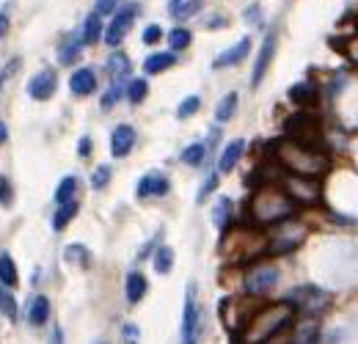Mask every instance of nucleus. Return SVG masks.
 Segmentation results:
<instances>
[{"mask_svg":"<svg viewBox=\"0 0 358 344\" xmlns=\"http://www.w3.org/2000/svg\"><path fill=\"white\" fill-rule=\"evenodd\" d=\"M245 19H251V22H257V19H259V8L254 6L251 11H245Z\"/></svg>","mask_w":358,"mask_h":344,"instance_id":"50","label":"nucleus"},{"mask_svg":"<svg viewBox=\"0 0 358 344\" xmlns=\"http://www.w3.org/2000/svg\"><path fill=\"white\" fill-rule=\"evenodd\" d=\"M289 99H292L295 105H309V102L317 99V91H314V85H309V83H298V85L289 88Z\"/></svg>","mask_w":358,"mask_h":344,"instance_id":"26","label":"nucleus"},{"mask_svg":"<svg viewBox=\"0 0 358 344\" xmlns=\"http://www.w3.org/2000/svg\"><path fill=\"white\" fill-rule=\"evenodd\" d=\"M204 157H207V146L204 143H190L188 149H182V163L185 165H202L204 163Z\"/></svg>","mask_w":358,"mask_h":344,"instance_id":"30","label":"nucleus"},{"mask_svg":"<svg viewBox=\"0 0 358 344\" xmlns=\"http://www.w3.org/2000/svg\"><path fill=\"white\" fill-rule=\"evenodd\" d=\"M306 226L303 223H295V220H279V223H273L270 226V237H268V251L270 254H289V251H295L303 240H306Z\"/></svg>","mask_w":358,"mask_h":344,"instance_id":"5","label":"nucleus"},{"mask_svg":"<svg viewBox=\"0 0 358 344\" xmlns=\"http://www.w3.org/2000/svg\"><path fill=\"white\" fill-rule=\"evenodd\" d=\"M286 130L292 133V140L306 143V146H317L323 149V133H320V122L311 113H295L286 122Z\"/></svg>","mask_w":358,"mask_h":344,"instance_id":"9","label":"nucleus"},{"mask_svg":"<svg viewBox=\"0 0 358 344\" xmlns=\"http://www.w3.org/2000/svg\"><path fill=\"white\" fill-rule=\"evenodd\" d=\"M111 182V165H97L94 174H91V188L94 190H105Z\"/></svg>","mask_w":358,"mask_h":344,"instance_id":"36","label":"nucleus"},{"mask_svg":"<svg viewBox=\"0 0 358 344\" xmlns=\"http://www.w3.org/2000/svg\"><path fill=\"white\" fill-rule=\"evenodd\" d=\"M273 53H276V31H270V33L265 36V42H262V50H259L257 64H254V77H251V85H259V83L265 80L268 67H270V61H273Z\"/></svg>","mask_w":358,"mask_h":344,"instance_id":"13","label":"nucleus"},{"mask_svg":"<svg viewBox=\"0 0 358 344\" xmlns=\"http://www.w3.org/2000/svg\"><path fill=\"white\" fill-rule=\"evenodd\" d=\"M14 204V188L8 182V177L0 174V206H11Z\"/></svg>","mask_w":358,"mask_h":344,"instance_id":"40","label":"nucleus"},{"mask_svg":"<svg viewBox=\"0 0 358 344\" xmlns=\"http://www.w3.org/2000/svg\"><path fill=\"white\" fill-rule=\"evenodd\" d=\"M136 14H138V6H127V8L116 11L113 22L105 28V42H108V47H119V44L124 42V36L130 33V25H133Z\"/></svg>","mask_w":358,"mask_h":344,"instance_id":"10","label":"nucleus"},{"mask_svg":"<svg viewBox=\"0 0 358 344\" xmlns=\"http://www.w3.org/2000/svg\"><path fill=\"white\" fill-rule=\"evenodd\" d=\"M136 146V130L130 124H119L111 136V154L113 157H127Z\"/></svg>","mask_w":358,"mask_h":344,"instance_id":"14","label":"nucleus"},{"mask_svg":"<svg viewBox=\"0 0 358 344\" xmlns=\"http://www.w3.org/2000/svg\"><path fill=\"white\" fill-rule=\"evenodd\" d=\"M199 8H202V0H190V3H185V6H182L177 14H174V17H182V19H188V17H190V14H196Z\"/></svg>","mask_w":358,"mask_h":344,"instance_id":"45","label":"nucleus"},{"mask_svg":"<svg viewBox=\"0 0 358 344\" xmlns=\"http://www.w3.org/2000/svg\"><path fill=\"white\" fill-rule=\"evenodd\" d=\"M124 292H127V300H130V303H141L143 297H146V292H149V281H146V275L138 273V270H133V273L127 275Z\"/></svg>","mask_w":358,"mask_h":344,"instance_id":"20","label":"nucleus"},{"mask_svg":"<svg viewBox=\"0 0 358 344\" xmlns=\"http://www.w3.org/2000/svg\"><path fill=\"white\" fill-rule=\"evenodd\" d=\"M282 190L289 196L295 206H317L323 202V185L314 177H300V174H282Z\"/></svg>","mask_w":358,"mask_h":344,"instance_id":"4","label":"nucleus"},{"mask_svg":"<svg viewBox=\"0 0 358 344\" xmlns=\"http://www.w3.org/2000/svg\"><path fill=\"white\" fill-rule=\"evenodd\" d=\"M168 42H171V50H174V53L185 50V47L190 44V31H188V28H177V31L171 33V39H168Z\"/></svg>","mask_w":358,"mask_h":344,"instance_id":"37","label":"nucleus"},{"mask_svg":"<svg viewBox=\"0 0 358 344\" xmlns=\"http://www.w3.org/2000/svg\"><path fill=\"white\" fill-rule=\"evenodd\" d=\"M0 311H3L11 322H14V320H17V314H19V311H17L14 292H8V286H3V284H0Z\"/></svg>","mask_w":358,"mask_h":344,"instance_id":"33","label":"nucleus"},{"mask_svg":"<svg viewBox=\"0 0 358 344\" xmlns=\"http://www.w3.org/2000/svg\"><path fill=\"white\" fill-rule=\"evenodd\" d=\"M6 138H8V127H6V124H3V122H0V146H3V143H6Z\"/></svg>","mask_w":358,"mask_h":344,"instance_id":"51","label":"nucleus"},{"mask_svg":"<svg viewBox=\"0 0 358 344\" xmlns=\"http://www.w3.org/2000/svg\"><path fill=\"white\" fill-rule=\"evenodd\" d=\"M199 108H202V99H199V97H188V99H182V102H179L177 116H179V119H190Z\"/></svg>","mask_w":358,"mask_h":344,"instance_id":"38","label":"nucleus"},{"mask_svg":"<svg viewBox=\"0 0 358 344\" xmlns=\"http://www.w3.org/2000/svg\"><path fill=\"white\" fill-rule=\"evenodd\" d=\"M146 91H149V83L138 77V80H133L130 83V88H127V99L133 102V105H141L143 99H146Z\"/></svg>","mask_w":358,"mask_h":344,"instance_id":"35","label":"nucleus"},{"mask_svg":"<svg viewBox=\"0 0 358 344\" xmlns=\"http://www.w3.org/2000/svg\"><path fill=\"white\" fill-rule=\"evenodd\" d=\"M119 99H122V85H119V83H113V85L108 88V94H105L102 105H105V108H111V105H113V102H119Z\"/></svg>","mask_w":358,"mask_h":344,"instance_id":"44","label":"nucleus"},{"mask_svg":"<svg viewBox=\"0 0 358 344\" xmlns=\"http://www.w3.org/2000/svg\"><path fill=\"white\" fill-rule=\"evenodd\" d=\"M64 259H67L70 265L88 268V248H86V245H80V243H74V245H67V251H64Z\"/></svg>","mask_w":358,"mask_h":344,"instance_id":"32","label":"nucleus"},{"mask_svg":"<svg viewBox=\"0 0 358 344\" xmlns=\"http://www.w3.org/2000/svg\"><path fill=\"white\" fill-rule=\"evenodd\" d=\"M108 69H111V77H113L116 83H122V80L130 74V58H127L122 50H116V53L108 58Z\"/></svg>","mask_w":358,"mask_h":344,"instance_id":"24","label":"nucleus"},{"mask_svg":"<svg viewBox=\"0 0 358 344\" xmlns=\"http://www.w3.org/2000/svg\"><path fill=\"white\" fill-rule=\"evenodd\" d=\"M80 47H83V39H70L67 44H61V53H58V61L61 64H74L80 58Z\"/></svg>","mask_w":358,"mask_h":344,"instance_id":"34","label":"nucleus"},{"mask_svg":"<svg viewBox=\"0 0 358 344\" xmlns=\"http://www.w3.org/2000/svg\"><path fill=\"white\" fill-rule=\"evenodd\" d=\"M279 278H282V273H279L276 265L259 262V265L248 268V273H245V292L254 295V297H259V295L270 292V289L279 284Z\"/></svg>","mask_w":358,"mask_h":344,"instance_id":"8","label":"nucleus"},{"mask_svg":"<svg viewBox=\"0 0 358 344\" xmlns=\"http://www.w3.org/2000/svg\"><path fill=\"white\" fill-rule=\"evenodd\" d=\"M234 113H237V94L231 91V94H226V97L218 102V108H215V119H218V122H229Z\"/></svg>","mask_w":358,"mask_h":344,"instance_id":"27","label":"nucleus"},{"mask_svg":"<svg viewBox=\"0 0 358 344\" xmlns=\"http://www.w3.org/2000/svg\"><path fill=\"white\" fill-rule=\"evenodd\" d=\"M47 344H64V331H61L58 325L53 328V336H50V342H47Z\"/></svg>","mask_w":358,"mask_h":344,"instance_id":"48","label":"nucleus"},{"mask_svg":"<svg viewBox=\"0 0 358 344\" xmlns=\"http://www.w3.org/2000/svg\"><path fill=\"white\" fill-rule=\"evenodd\" d=\"M248 53H251V39H240L234 47H229L226 53H220L218 58L213 61L215 69H223V67H234V64H240V61H245L248 58Z\"/></svg>","mask_w":358,"mask_h":344,"instance_id":"15","label":"nucleus"},{"mask_svg":"<svg viewBox=\"0 0 358 344\" xmlns=\"http://www.w3.org/2000/svg\"><path fill=\"white\" fill-rule=\"evenodd\" d=\"M74 193H77V177H64L56 188V204H64V202L74 199Z\"/></svg>","mask_w":358,"mask_h":344,"instance_id":"31","label":"nucleus"},{"mask_svg":"<svg viewBox=\"0 0 358 344\" xmlns=\"http://www.w3.org/2000/svg\"><path fill=\"white\" fill-rule=\"evenodd\" d=\"M229 218H231V202L229 199H218V204L213 209V220L218 226V231H226L229 229Z\"/></svg>","mask_w":358,"mask_h":344,"instance_id":"29","label":"nucleus"},{"mask_svg":"<svg viewBox=\"0 0 358 344\" xmlns=\"http://www.w3.org/2000/svg\"><path fill=\"white\" fill-rule=\"evenodd\" d=\"M317 342H320V325H317L314 317H306V320L298 322L289 344H317Z\"/></svg>","mask_w":358,"mask_h":344,"instance_id":"18","label":"nucleus"},{"mask_svg":"<svg viewBox=\"0 0 358 344\" xmlns=\"http://www.w3.org/2000/svg\"><path fill=\"white\" fill-rule=\"evenodd\" d=\"M116 11V0H97V14H111Z\"/></svg>","mask_w":358,"mask_h":344,"instance_id":"47","label":"nucleus"},{"mask_svg":"<svg viewBox=\"0 0 358 344\" xmlns=\"http://www.w3.org/2000/svg\"><path fill=\"white\" fill-rule=\"evenodd\" d=\"M168 190H171V182H168V177L160 174V171L143 174L141 179H138V185H136V196H138V199H157V196H165Z\"/></svg>","mask_w":358,"mask_h":344,"instance_id":"12","label":"nucleus"},{"mask_svg":"<svg viewBox=\"0 0 358 344\" xmlns=\"http://www.w3.org/2000/svg\"><path fill=\"white\" fill-rule=\"evenodd\" d=\"M163 39V31H160V25H149L146 31H143V44H157Z\"/></svg>","mask_w":358,"mask_h":344,"instance_id":"43","label":"nucleus"},{"mask_svg":"<svg viewBox=\"0 0 358 344\" xmlns=\"http://www.w3.org/2000/svg\"><path fill=\"white\" fill-rule=\"evenodd\" d=\"M202 309L196 303V286L188 284L185 289V303H182V336H179V344H199L202 339Z\"/></svg>","mask_w":358,"mask_h":344,"instance_id":"6","label":"nucleus"},{"mask_svg":"<svg viewBox=\"0 0 358 344\" xmlns=\"http://www.w3.org/2000/svg\"><path fill=\"white\" fill-rule=\"evenodd\" d=\"M99 344H105V342H99Z\"/></svg>","mask_w":358,"mask_h":344,"instance_id":"52","label":"nucleus"},{"mask_svg":"<svg viewBox=\"0 0 358 344\" xmlns=\"http://www.w3.org/2000/svg\"><path fill=\"white\" fill-rule=\"evenodd\" d=\"M102 39V19L99 14H88L86 22H83V44H97Z\"/></svg>","mask_w":358,"mask_h":344,"instance_id":"23","label":"nucleus"},{"mask_svg":"<svg viewBox=\"0 0 358 344\" xmlns=\"http://www.w3.org/2000/svg\"><path fill=\"white\" fill-rule=\"evenodd\" d=\"M47 320H50V297L47 295H36L31 300V306H28V322L33 328H42Z\"/></svg>","mask_w":358,"mask_h":344,"instance_id":"19","label":"nucleus"},{"mask_svg":"<svg viewBox=\"0 0 358 344\" xmlns=\"http://www.w3.org/2000/svg\"><path fill=\"white\" fill-rule=\"evenodd\" d=\"M17 281H19V275H17L14 259L8 254H0V284L11 289V286H17Z\"/></svg>","mask_w":358,"mask_h":344,"instance_id":"25","label":"nucleus"},{"mask_svg":"<svg viewBox=\"0 0 358 344\" xmlns=\"http://www.w3.org/2000/svg\"><path fill=\"white\" fill-rule=\"evenodd\" d=\"M286 300L292 303L295 311L309 314V317H314V314H320V311H325L331 306V295L325 289H320V286H300Z\"/></svg>","mask_w":358,"mask_h":344,"instance_id":"7","label":"nucleus"},{"mask_svg":"<svg viewBox=\"0 0 358 344\" xmlns=\"http://www.w3.org/2000/svg\"><path fill=\"white\" fill-rule=\"evenodd\" d=\"M70 88L74 97H88V94H94V88H97V74H94V69H77V72H72Z\"/></svg>","mask_w":358,"mask_h":344,"instance_id":"17","label":"nucleus"},{"mask_svg":"<svg viewBox=\"0 0 358 344\" xmlns=\"http://www.w3.org/2000/svg\"><path fill=\"white\" fill-rule=\"evenodd\" d=\"M273 160L289 171V174H300V177H325L328 168H331V157L325 149H317V146H306V143H298L292 138H279L273 143Z\"/></svg>","mask_w":358,"mask_h":344,"instance_id":"1","label":"nucleus"},{"mask_svg":"<svg viewBox=\"0 0 358 344\" xmlns=\"http://www.w3.org/2000/svg\"><path fill=\"white\" fill-rule=\"evenodd\" d=\"M243 151H245V140L226 143L223 151H220V157H218V174H231L234 165H237V160L243 157Z\"/></svg>","mask_w":358,"mask_h":344,"instance_id":"16","label":"nucleus"},{"mask_svg":"<svg viewBox=\"0 0 358 344\" xmlns=\"http://www.w3.org/2000/svg\"><path fill=\"white\" fill-rule=\"evenodd\" d=\"M88 151H91V140H88V138H83V140H80V154L86 157Z\"/></svg>","mask_w":358,"mask_h":344,"instance_id":"49","label":"nucleus"},{"mask_svg":"<svg viewBox=\"0 0 358 344\" xmlns=\"http://www.w3.org/2000/svg\"><path fill=\"white\" fill-rule=\"evenodd\" d=\"M122 336H124V344H138L141 342V328L133 325V322H127V325L122 328Z\"/></svg>","mask_w":358,"mask_h":344,"instance_id":"41","label":"nucleus"},{"mask_svg":"<svg viewBox=\"0 0 358 344\" xmlns=\"http://www.w3.org/2000/svg\"><path fill=\"white\" fill-rule=\"evenodd\" d=\"M56 88H58V74L53 72V69H42L36 77H31V83H28V94H31V99H36V102H47L53 94H56Z\"/></svg>","mask_w":358,"mask_h":344,"instance_id":"11","label":"nucleus"},{"mask_svg":"<svg viewBox=\"0 0 358 344\" xmlns=\"http://www.w3.org/2000/svg\"><path fill=\"white\" fill-rule=\"evenodd\" d=\"M292 317H295V309H292L289 300L265 306L257 314H251V320L243 328V339H245V344H265L268 339L279 336L292 322Z\"/></svg>","mask_w":358,"mask_h":344,"instance_id":"2","label":"nucleus"},{"mask_svg":"<svg viewBox=\"0 0 358 344\" xmlns=\"http://www.w3.org/2000/svg\"><path fill=\"white\" fill-rule=\"evenodd\" d=\"M292 209L295 204L289 202L282 185L273 188V185H259L251 196V220L254 226H273L279 220L292 218Z\"/></svg>","mask_w":358,"mask_h":344,"instance_id":"3","label":"nucleus"},{"mask_svg":"<svg viewBox=\"0 0 358 344\" xmlns=\"http://www.w3.org/2000/svg\"><path fill=\"white\" fill-rule=\"evenodd\" d=\"M171 268H174V251L168 248V245H160L157 251H154V270L163 275L171 273Z\"/></svg>","mask_w":358,"mask_h":344,"instance_id":"28","label":"nucleus"},{"mask_svg":"<svg viewBox=\"0 0 358 344\" xmlns=\"http://www.w3.org/2000/svg\"><path fill=\"white\" fill-rule=\"evenodd\" d=\"M19 67H22V61H19V58H11L6 67L0 69V99H3V85H6V83L14 77V74H17V69H19Z\"/></svg>","mask_w":358,"mask_h":344,"instance_id":"39","label":"nucleus"},{"mask_svg":"<svg viewBox=\"0 0 358 344\" xmlns=\"http://www.w3.org/2000/svg\"><path fill=\"white\" fill-rule=\"evenodd\" d=\"M215 188H218V174H210V177H207V182H204V185H202V190H199V204H204V199L213 193Z\"/></svg>","mask_w":358,"mask_h":344,"instance_id":"42","label":"nucleus"},{"mask_svg":"<svg viewBox=\"0 0 358 344\" xmlns=\"http://www.w3.org/2000/svg\"><path fill=\"white\" fill-rule=\"evenodd\" d=\"M8 25H11V17H8V3L0 8V39L8 33Z\"/></svg>","mask_w":358,"mask_h":344,"instance_id":"46","label":"nucleus"},{"mask_svg":"<svg viewBox=\"0 0 358 344\" xmlns=\"http://www.w3.org/2000/svg\"><path fill=\"white\" fill-rule=\"evenodd\" d=\"M77 209H80L77 199H70V202L58 204L56 215H53V229H56V231H64V229H67V226L72 223V218L77 215Z\"/></svg>","mask_w":358,"mask_h":344,"instance_id":"21","label":"nucleus"},{"mask_svg":"<svg viewBox=\"0 0 358 344\" xmlns=\"http://www.w3.org/2000/svg\"><path fill=\"white\" fill-rule=\"evenodd\" d=\"M174 64H177V56H174V53H154V56H149V58L143 61V72L160 74V72L171 69Z\"/></svg>","mask_w":358,"mask_h":344,"instance_id":"22","label":"nucleus"}]
</instances>
